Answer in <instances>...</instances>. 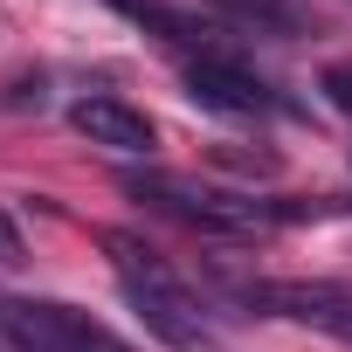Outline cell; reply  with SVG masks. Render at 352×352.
<instances>
[{
  "label": "cell",
  "mask_w": 352,
  "mask_h": 352,
  "mask_svg": "<svg viewBox=\"0 0 352 352\" xmlns=\"http://www.w3.org/2000/svg\"><path fill=\"white\" fill-rule=\"evenodd\" d=\"M124 194L159 208V214H173L180 228H201V235H249V228H263V201H228V194H208L194 180H173V173H131Z\"/></svg>",
  "instance_id": "cell-3"
},
{
  "label": "cell",
  "mask_w": 352,
  "mask_h": 352,
  "mask_svg": "<svg viewBox=\"0 0 352 352\" xmlns=\"http://www.w3.org/2000/svg\"><path fill=\"white\" fill-rule=\"evenodd\" d=\"M187 97L208 104V111H221V118H263V111L276 104L263 76H249L242 63H228V56H214V49L187 63Z\"/></svg>",
  "instance_id": "cell-5"
},
{
  "label": "cell",
  "mask_w": 352,
  "mask_h": 352,
  "mask_svg": "<svg viewBox=\"0 0 352 352\" xmlns=\"http://www.w3.org/2000/svg\"><path fill=\"white\" fill-rule=\"evenodd\" d=\"M0 263H8V270H14V263H28V242H21V221H14L8 208H0Z\"/></svg>",
  "instance_id": "cell-7"
},
{
  "label": "cell",
  "mask_w": 352,
  "mask_h": 352,
  "mask_svg": "<svg viewBox=\"0 0 352 352\" xmlns=\"http://www.w3.org/2000/svg\"><path fill=\"white\" fill-rule=\"evenodd\" d=\"M0 338L14 352H118V338L90 311L49 297H0Z\"/></svg>",
  "instance_id": "cell-2"
},
{
  "label": "cell",
  "mask_w": 352,
  "mask_h": 352,
  "mask_svg": "<svg viewBox=\"0 0 352 352\" xmlns=\"http://www.w3.org/2000/svg\"><path fill=\"white\" fill-rule=\"evenodd\" d=\"M104 249H111V270H118L124 304L138 311V324H145L159 345H173V352H201V345H208V304L194 297V283L173 270L145 235L111 228Z\"/></svg>",
  "instance_id": "cell-1"
},
{
  "label": "cell",
  "mask_w": 352,
  "mask_h": 352,
  "mask_svg": "<svg viewBox=\"0 0 352 352\" xmlns=\"http://www.w3.org/2000/svg\"><path fill=\"white\" fill-rule=\"evenodd\" d=\"M69 124L90 138V145H104V152H124V159H138V152H152L159 145V131H152V118L138 111V104H124V97H76L69 104Z\"/></svg>",
  "instance_id": "cell-6"
},
{
  "label": "cell",
  "mask_w": 352,
  "mask_h": 352,
  "mask_svg": "<svg viewBox=\"0 0 352 352\" xmlns=\"http://www.w3.org/2000/svg\"><path fill=\"white\" fill-rule=\"evenodd\" d=\"M118 352H131V345H118Z\"/></svg>",
  "instance_id": "cell-9"
},
{
  "label": "cell",
  "mask_w": 352,
  "mask_h": 352,
  "mask_svg": "<svg viewBox=\"0 0 352 352\" xmlns=\"http://www.w3.org/2000/svg\"><path fill=\"white\" fill-rule=\"evenodd\" d=\"M324 97L352 118V63H338V69H324Z\"/></svg>",
  "instance_id": "cell-8"
},
{
  "label": "cell",
  "mask_w": 352,
  "mask_h": 352,
  "mask_svg": "<svg viewBox=\"0 0 352 352\" xmlns=\"http://www.w3.org/2000/svg\"><path fill=\"white\" fill-rule=\"evenodd\" d=\"M235 297L256 318H297L324 338H352V283H331V276H318V283H304V276L297 283H235Z\"/></svg>",
  "instance_id": "cell-4"
}]
</instances>
